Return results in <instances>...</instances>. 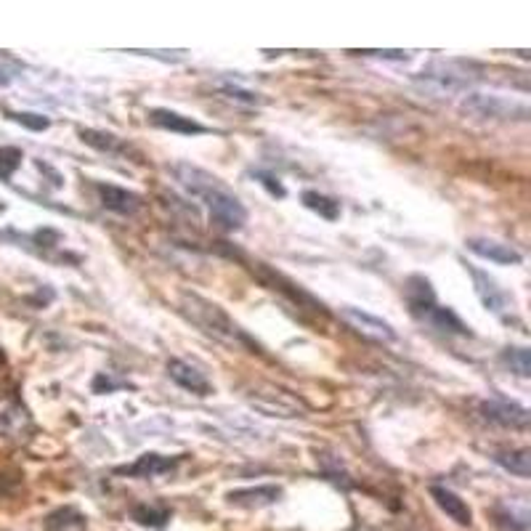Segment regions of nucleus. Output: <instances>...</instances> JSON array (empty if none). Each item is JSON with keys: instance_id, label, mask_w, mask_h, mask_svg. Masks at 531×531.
Instances as JSON below:
<instances>
[{"instance_id": "9", "label": "nucleus", "mask_w": 531, "mask_h": 531, "mask_svg": "<svg viewBox=\"0 0 531 531\" xmlns=\"http://www.w3.org/2000/svg\"><path fill=\"white\" fill-rule=\"evenodd\" d=\"M343 319L370 340H378V343H394L396 340V330L388 322H383V319H378V316H372L362 308H351V306L343 308Z\"/></svg>"}, {"instance_id": "4", "label": "nucleus", "mask_w": 531, "mask_h": 531, "mask_svg": "<svg viewBox=\"0 0 531 531\" xmlns=\"http://www.w3.org/2000/svg\"><path fill=\"white\" fill-rule=\"evenodd\" d=\"M471 80H473V74L468 69H463L460 64H455V61H436V64H431L428 69H423L415 77V82L426 93H433V96L463 93L471 85Z\"/></svg>"}, {"instance_id": "3", "label": "nucleus", "mask_w": 531, "mask_h": 531, "mask_svg": "<svg viewBox=\"0 0 531 531\" xmlns=\"http://www.w3.org/2000/svg\"><path fill=\"white\" fill-rule=\"evenodd\" d=\"M404 293H407V303H410V311L415 319H420L423 324H428L444 335L471 338V327L452 308H447L436 301V293L426 277H410Z\"/></svg>"}, {"instance_id": "14", "label": "nucleus", "mask_w": 531, "mask_h": 531, "mask_svg": "<svg viewBox=\"0 0 531 531\" xmlns=\"http://www.w3.org/2000/svg\"><path fill=\"white\" fill-rule=\"evenodd\" d=\"M149 120H152L157 128H165V130H173V133H184V136L207 133V128L199 125L197 120L184 117V114H178V112H170V109H152V112H149Z\"/></svg>"}, {"instance_id": "19", "label": "nucleus", "mask_w": 531, "mask_h": 531, "mask_svg": "<svg viewBox=\"0 0 531 531\" xmlns=\"http://www.w3.org/2000/svg\"><path fill=\"white\" fill-rule=\"evenodd\" d=\"M82 527H85V519L74 508H59L56 513H51L45 519V529L48 531H80Z\"/></svg>"}, {"instance_id": "16", "label": "nucleus", "mask_w": 531, "mask_h": 531, "mask_svg": "<svg viewBox=\"0 0 531 531\" xmlns=\"http://www.w3.org/2000/svg\"><path fill=\"white\" fill-rule=\"evenodd\" d=\"M497 524L508 531H527L529 529V505L524 497L505 500L497 505Z\"/></svg>"}, {"instance_id": "10", "label": "nucleus", "mask_w": 531, "mask_h": 531, "mask_svg": "<svg viewBox=\"0 0 531 531\" xmlns=\"http://www.w3.org/2000/svg\"><path fill=\"white\" fill-rule=\"evenodd\" d=\"M93 189H96L101 205L106 210L117 213V215H136L144 207L141 197L133 194V191H128V189H122V186H112V184H101L98 181V184H93Z\"/></svg>"}, {"instance_id": "12", "label": "nucleus", "mask_w": 531, "mask_h": 531, "mask_svg": "<svg viewBox=\"0 0 531 531\" xmlns=\"http://www.w3.org/2000/svg\"><path fill=\"white\" fill-rule=\"evenodd\" d=\"M181 463V457H165V455H141L133 465H125V468H117V473L122 476H133V479H157V476H165L170 471H176Z\"/></svg>"}, {"instance_id": "6", "label": "nucleus", "mask_w": 531, "mask_h": 531, "mask_svg": "<svg viewBox=\"0 0 531 531\" xmlns=\"http://www.w3.org/2000/svg\"><path fill=\"white\" fill-rule=\"evenodd\" d=\"M32 431V418L16 396L0 399V439L24 441Z\"/></svg>"}, {"instance_id": "18", "label": "nucleus", "mask_w": 531, "mask_h": 531, "mask_svg": "<svg viewBox=\"0 0 531 531\" xmlns=\"http://www.w3.org/2000/svg\"><path fill=\"white\" fill-rule=\"evenodd\" d=\"M495 463L503 465L508 473L519 476V479H529L531 476V452L529 449H511V452H497Z\"/></svg>"}, {"instance_id": "8", "label": "nucleus", "mask_w": 531, "mask_h": 531, "mask_svg": "<svg viewBox=\"0 0 531 531\" xmlns=\"http://www.w3.org/2000/svg\"><path fill=\"white\" fill-rule=\"evenodd\" d=\"M479 412L484 420L503 426V428H527L529 426V410L505 399H487L479 404Z\"/></svg>"}, {"instance_id": "22", "label": "nucleus", "mask_w": 531, "mask_h": 531, "mask_svg": "<svg viewBox=\"0 0 531 531\" xmlns=\"http://www.w3.org/2000/svg\"><path fill=\"white\" fill-rule=\"evenodd\" d=\"M80 138H82L88 146H93V149H98V152H109V154H117V152L125 149L122 141H120L117 136L104 133V130H80Z\"/></svg>"}, {"instance_id": "25", "label": "nucleus", "mask_w": 531, "mask_h": 531, "mask_svg": "<svg viewBox=\"0 0 531 531\" xmlns=\"http://www.w3.org/2000/svg\"><path fill=\"white\" fill-rule=\"evenodd\" d=\"M16 122H21V125H27V128H32V130H45L51 122L45 120V117H40V114H29V112H19V114H11Z\"/></svg>"}, {"instance_id": "21", "label": "nucleus", "mask_w": 531, "mask_h": 531, "mask_svg": "<svg viewBox=\"0 0 531 531\" xmlns=\"http://www.w3.org/2000/svg\"><path fill=\"white\" fill-rule=\"evenodd\" d=\"M303 205L314 213H319L327 221H335L340 215V202H335L332 197H324L319 191H303Z\"/></svg>"}, {"instance_id": "7", "label": "nucleus", "mask_w": 531, "mask_h": 531, "mask_svg": "<svg viewBox=\"0 0 531 531\" xmlns=\"http://www.w3.org/2000/svg\"><path fill=\"white\" fill-rule=\"evenodd\" d=\"M468 274H471V279H473V285H476V295H479V301L492 311V314H497V316H503V319H508V314L513 311V301H511V295L487 274V271H479L476 266H468Z\"/></svg>"}, {"instance_id": "11", "label": "nucleus", "mask_w": 531, "mask_h": 531, "mask_svg": "<svg viewBox=\"0 0 531 531\" xmlns=\"http://www.w3.org/2000/svg\"><path fill=\"white\" fill-rule=\"evenodd\" d=\"M168 375L173 383H178L184 391L194 394V396H210L213 394V386L210 380L205 378V372H199L194 364L189 362H181V359H170L168 362Z\"/></svg>"}, {"instance_id": "23", "label": "nucleus", "mask_w": 531, "mask_h": 531, "mask_svg": "<svg viewBox=\"0 0 531 531\" xmlns=\"http://www.w3.org/2000/svg\"><path fill=\"white\" fill-rule=\"evenodd\" d=\"M503 362L521 378H529L531 375V364H529V351L527 348H508Z\"/></svg>"}, {"instance_id": "15", "label": "nucleus", "mask_w": 531, "mask_h": 531, "mask_svg": "<svg viewBox=\"0 0 531 531\" xmlns=\"http://www.w3.org/2000/svg\"><path fill=\"white\" fill-rule=\"evenodd\" d=\"M431 495H433V500H436V505L455 521V524H460V527H471V521H473V513H471V508L465 505V500H460L452 489H444V487H431Z\"/></svg>"}, {"instance_id": "2", "label": "nucleus", "mask_w": 531, "mask_h": 531, "mask_svg": "<svg viewBox=\"0 0 531 531\" xmlns=\"http://www.w3.org/2000/svg\"><path fill=\"white\" fill-rule=\"evenodd\" d=\"M181 314L194 324L199 327L207 338L229 346V348H255L253 340L239 330V324L213 301H205L202 295L197 293H184L181 295V303H178Z\"/></svg>"}, {"instance_id": "1", "label": "nucleus", "mask_w": 531, "mask_h": 531, "mask_svg": "<svg viewBox=\"0 0 531 531\" xmlns=\"http://www.w3.org/2000/svg\"><path fill=\"white\" fill-rule=\"evenodd\" d=\"M173 176L176 181L186 189L189 197L199 199L210 218L223 229V231H239L247 221V210L245 205L239 202V197L221 181L215 178L213 173L197 168V165H189V162H178L173 165Z\"/></svg>"}, {"instance_id": "26", "label": "nucleus", "mask_w": 531, "mask_h": 531, "mask_svg": "<svg viewBox=\"0 0 531 531\" xmlns=\"http://www.w3.org/2000/svg\"><path fill=\"white\" fill-rule=\"evenodd\" d=\"M223 93H226L229 98H239V101H245V104H258V101H261L258 93H247V90H239V88H234V85H223Z\"/></svg>"}, {"instance_id": "5", "label": "nucleus", "mask_w": 531, "mask_h": 531, "mask_svg": "<svg viewBox=\"0 0 531 531\" xmlns=\"http://www.w3.org/2000/svg\"><path fill=\"white\" fill-rule=\"evenodd\" d=\"M463 112L476 117V120H511V117L527 120V114H529V109L524 104H513V101H508L503 96H495V93H471V96H465Z\"/></svg>"}, {"instance_id": "20", "label": "nucleus", "mask_w": 531, "mask_h": 531, "mask_svg": "<svg viewBox=\"0 0 531 531\" xmlns=\"http://www.w3.org/2000/svg\"><path fill=\"white\" fill-rule=\"evenodd\" d=\"M133 521L141 527H152L160 529L170 521V511L165 505H136L133 508Z\"/></svg>"}, {"instance_id": "13", "label": "nucleus", "mask_w": 531, "mask_h": 531, "mask_svg": "<svg viewBox=\"0 0 531 531\" xmlns=\"http://www.w3.org/2000/svg\"><path fill=\"white\" fill-rule=\"evenodd\" d=\"M468 250L487 258V261H495V263H503V266H513V263H521V253L505 242H497V239H489V237H471L468 242Z\"/></svg>"}, {"instance_id": "24", "label": "nucleus", "mask_w": 531, "mask_h": 531, "mask_svg": "<svg viewBox=\"0 0 531 531\" xmlns=\"http://www.w3.org/2000/svg\"><path fill=\"white\" fill-rule=\"evenodd\" d=\"M21 152L16 146H3L0 149V178H11V173L19 168Z\"/></svg>"}, {"instance_id": "17", "label": "nucleus", "mask_w": 531, "mask_h": 531, "mask_svg": "<svg viewBox=\"0 0 531 531\" xmlns=\"http://www.w3.org/2000/svg\"><path fill=\"white\" fill-rule=\"evenodd\" d=\"M282 497V489L279 487H258V489H237L229 495V503L231 505H239V508H263V505H271Z\"/></svg>"}, {"instance_id": "27", "label": "nucleus", "mask_w": 531, "mask_h": 531, "mask_svg": "<svg viewBox=\"0 0 531 531\" xmlns=\"http://www.w3.org/2000/svg\"><path fill=\"white\" fill-rule=\"evenodd\" d=\"M258 178H263L261 184H263V186H266V189H269L274 197H285V189H282L279 184H274V178H271V176H266V173H258Z\"/></svg>"}]
</instances>
